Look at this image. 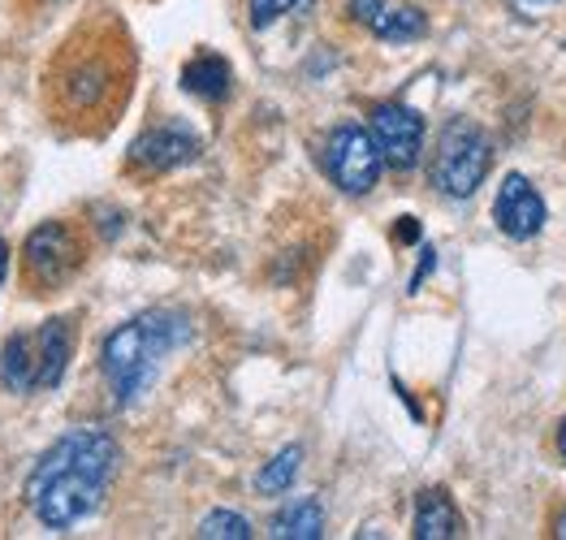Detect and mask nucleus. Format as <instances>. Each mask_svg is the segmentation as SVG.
<instances>
[{"label":"nucleus","mask_w":566,"mask_h":540,"mask_svg":"<svg viewBox=\"0 0 566 540\" xmlns=\"http://www.w3.org/2000/svg\"><path fill=\"white\" fill-rule=\"evenodd\" d=\"M122 463V445L104 428H70L65 437L48 445L40 463L27 476V510L52 528L65 532L74 523H83L87 515L99 510L104 493L117 476Z\"/></svg>","instance_id":"obj_1"},{"label":"nucleus","mask_w":566,"mask_h":540,"mask_svg":"<svg viewBox=\"0 0 566 540\" xmlns=\"http://www.w3.org/2000/svg\"><path fill=\"white\" fill-rule=\"evenodd\" d=\"M190 320L182 311H169V307H151L135 320L117 325L108 338H104V350H99V372H104V385L113 393L117 406H135L147 385L156 381L160 363L182 350L190 342Z\"/></svg>","instance_id":"obj_2"},{"label":"nucleus","mask_w":566,"mask_h":540,"mask_svg":"<svg viewBox=\"0 0 566 540\" xmlns=\"http://www.w3.org/2000/svg\"><path fill=\"white\" fill-rule=\"evenodd\" d=\"M74 359V320L52 316L44 325L13 333L0 350V385L9 393H44L56 390Z\"/></svg>","instance_id":"obj_3"},{"label":"nucleus","mask_w":566,"mask_h":540,"mask_svg":"<svg viewBox=\"0 0 566 540\" xmlns=\"http://www.w3.org/2000/svg\"><path fill=\"white\" fill-rule=\"evenodd\" d=\"M489 169H493L489 135L468 117H454L437 139V160H432L437 191L450 199H472L480 191V182L489 178Z\"/></svg>","instance_id":"obj_4"},{"label":"nucleus","mask_w":566,"mask_h":540,"mask_svg":"<svg viewBox=\"0 0 566 540\" xmlns=\"http://www.w3.org/2000/svg\"><path fill=\"white\" fill-rule=\"evenodd\" d=\"M83 260H87V246L78 239V230L70 225V221H44V225H35L31 234H27V243H22V273H27V286L31 290H61L65 282H74L78 277V268H83Z\"/></svg>","instance_id":"obj_5"},{"label":"nucleus","mask_w":566,"mask_h":540,"mask_svg":"<svg viewBox=\"0 0 566 540\" xmlns=\"http://www.w3.org/2000/svg\"><path fill=\"white\" fill-rule=\"evenodd\" d=\"M380 169H385V160H380L377 144H373V130H364L359 121H342L329 135V144H325V173L333 178L337 191L368 195L377 187Z\"/></svg>","instance_id":"obj_6"},{"label":"nucleus","mask_w":566,"mask_h":540,"mask_svg":"<svg viewBox=\"0 0 566 540\" xmlns=\"http://www.w3.org/2000/svg\"><path fill=\"white\" fill-rule=\"evenodd\" d=\"M113 87H117V65H113V56L104 49L65 56V65H61V74H56L61 104H65L70 113H78V117L104 108V99L113 96Z\"/></svg>","instance_id":"obj_7"},{"label":"nucleus","mask_w":566,"mask_h":540,"mask_svg":"<svg viewBox=\"0 0 566 540\" xmlns=\"http://www.w3.org/2000/svg\"><path fill=\"white\" fill-rule=\"evenodd\" d=\"M373 144L389 169H398V173L416 169L424 156V117L411 104L385 99L373 108Z\"/></svg>","instance_id":"obj_8"},{"label":"nucleus","mask_w":566,"mask_h":540,"mask_svg":"<svg viewBox=\"0 0 566 540\" xmlns=\"http://www.w3.org/2000/svg\"><path fill=\"white\" fill-rule=\"evenodd\" d=\"M199 135L182 126V121H165V126H151L143 130L139 139L130 144V165L143 173H169V169H182L190 160H199Z\"/></svg>","instance_id":"obj_9"},{"label":"nucleus","mask_w":566,"mask_h":540,"mask_svg":"<svg viewBox=\"0 0 566 540\" xmlns=\"http://www.w3.org/2000/svg\"><path fill=\"white\" fill-rule=\"evenodd\" d=\"M493 221L506 239L515 243H527L545 230V199L536 195V187L523 178V173H511L502 187H497V199H493Z\"/></svg>","instance_id":"obj_10"},{"label":"nucleus","mask_w":566,"mask_h":540,"mask_svg":"<svg viewBox=\"0 0 566 540\" xmlns=\"http://www.w3.org/2000/svg\"><path fill=\"white\" fill-rule=\"evenodd\" d=\"M350 18L364 22L385 44H411L428 35V13L416 4H394V0H350Z\"/></svg>","instance_id":"obj_11"},{"label":"nucleus","mask_w":566,"mask_h":540,"mask_svg":"<svg viewBox=\"0 0 566 540\" xmlns=\"http://www.w3.org/2000/svg\"><path fill=\"white\" fill-rule=\"evenodd\" d=\"M230 83H234V70L217 52H199V56H190L187 65H182V87H187L190 96L208 99V104L230 96Z\"/></svg>","instance_id":"obj_12"},{"label":"nucleus","mask_w":566,"mask_h":540,"mask_svg":"<svg viewBox=\"0 0 566 540\" xmlns=\"http://www.w3.org/2000/svg\"><path fill=\"white\" fill-rule=\"evenodd\" d=\"M416 537L420 540H450L463 537V519L446 489H424L416 501Z\"/></svg>","instance_id":"obj_13"},{"label":"nucleus","mask_w":566,"mask_h":540,"mask_svg":"<svg viewBox=\"0 0 566 540\" xmlns=\"http://www.w3.org/2000/svg\"><path fill=\"white\" fill-rule=\"evenodd\" d=\"M273 537L282 540H321L325 537V506L316 497L290 501L285 510L273 515Z\"/></svg>","instance_id":"obj_14"},{"label":"nucleus","mask_w":566,"mask_h":540,"mask_svg":"<svg viewBox=\"0 0 566 540\" xmlns=\"http://www.w3.org/2000/svg\"><path fill=\"white\" fill-rule=\"evenodd\" d=\"M298 467H303V445H285L282 454H273L264 463V472L255 476V489L264 493V497H282L285 489H294Z\"/></svg>","instance_id":"obj_15"},{"label":"nucleus","mask_w":566,"mask_h":540,"mask_svg":"<svg viewBox=\"0 0 566 540\" xmlns=\"http://www.w3.org/2000/svg\"><path fill=\"white\" fill-rule=\"evenodd\" d=\"M316 0H247V13H251V27L255 31H269L273 22H282L285 13H307Z\"/></svg>","instance_id":"obj_16"},{"label":"nucleus","mask_w":566,"mask_h":540,"mask_svg":"<svg viewBox=\"0 0 566 540\" xmlns=\"http://www.w3.org/2000/svg\"><path fill=\"white\" fill-rule=\"evenodd\" d=\"M199 537L203 540H247L251 537V523L234 515V510H212L203 523H199Z\"/></svg>","instance_id":"obj_17"},{"label":"nucleus","mask_w":566,"mask_h":540,"mask_svg":"<svg viewBox=\"0 0 566 540\" xmlns=\"http://www.w3.org/2000/svg\"><path fill=\"white\" fill-rule=\"evenodd\" d=\"M420 255H424V260H420V273H416V277H411V286H407L411 295H416V290L424 286V277H428V273H432V268H437V251H432V246H424Z\"/></svg>","instance_id":"obj_18"},{"label":"nucleus","mask_w":566,"mask_h":540,"mask_svg":"<svg viewBox=\"0 0 566 540\" xmlns=\"http://www.w3.org/2000/svg\"><path fill=\"white\" fill-rule=\"evenodd\" d=\"M394 239L398 243H420V221L416 216H402V225L394 230Z\"/></svg>","instance_id":"obj_19"},{"label":"nucleus","mask_w":566,"mask_h":540,"mask_svg":"<svg viewBox=\"0 0 566 540\" xmlns=\"http://www.w3.org/2000/svg\"><path fill=\"white\" fill-rule=\"evenodd\" d=\"M4 277H9V243L0 239V286H4Z\"/></svg>","instance_id":"obj_20"},{"label":"nucleus","mask_w":566,"mask_h":540,"mask_svg":"<svg viewBox=\"0 0 566 540\" xmlns=\"http://www.w3.org/2000/svg\"><path fill=\"white\" fill-rule=\"evenodd\" d=\"M554 537L566 540V510H563V515H558V519H554Z\"/></svg>","instance_id":"obj_21"},{"label":"nucleus","mask_w":566,"mask_h":540,"mask_svg":"<svg viewBox=\"0 0 566 540\" xmlns=\"http://www.w3.org/2000/svg\"><path fill=\"white\" fill-rule=\"evenodd\" d=\"M558 454L566 458V420H563V428H558Z\"/></svg>","instance_id":"obj_22"},{"label":"nucleus","mask_w":566,"mask_h":540,"mask_svg":"<svg viewBox=\"0 0 566 540\" xmlns=\"http://www.w3.org/2000/svg\"><path fill=\"white\" fill-rule=\"evenodd\" d=\"M523 4H558V0H523Z\"/></svg>","instance_id":"obj_23"}]
</instances>
